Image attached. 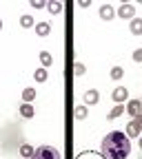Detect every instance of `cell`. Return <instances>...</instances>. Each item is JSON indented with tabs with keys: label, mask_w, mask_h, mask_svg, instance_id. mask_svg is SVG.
Here are the masks:
<instances>
[{
	"label": "cell",
	"mask_w": 142,
	"mask_h": 159,
	"mask_svg": "<svg viewBox=\"0 0 142 159\" xmlns=\"http://www.w3.org/2000/svg\"><path fill=\"white\" fill-rule=\"evenodd\" d=\"M125 111H127V108H125L122 104H118V106H113V108L109 111V115H107V117H109V119H115V117H120V115H122Z\"/></svg>",
	"instance_id": "cell-18"
},
{
	"label": "cell",
	"mask_w": 142,
	"mask_h": 159,
	"mask_svg": "<svg viewBox=\"0 0 142 159\" xmlns=\"http://www.w3.org/2000/svg\"><path fill=\"white\" fill-rule=\"evenodd\" d=\"M47 11L51 16H58L60 11H62V2H60V0H49V2H47Z\"/></svg>",
	"instance_id": "cell-11"
},
{
	"label": "cell",
	"mask_w": 142,
	"mask_h": 159,
	"mask_svg": "<svg viewBox=\"0 0 142 159\" xmlns=\"http://www.w3.org/2000/svg\"><path fill=\"white\" fill-rule=\"evenodd\" d=\"M138 144H140V150H142V139H140V142H138Z\"/></svg>",
	"instance_id": "cell-27"
},
{
	"label": "cell",
	"mask_w": 142,
	"mask_h": 159,
	"mask_svg": "<svg viewBox=\"0 0 142 159\" xmlns=\"http://www.w3.org/2000/svg\"><path fill=\"white\" fill-rule=\"evenodd\" d=\"M140 133H142V130H140V126H138V124L133 122V119H131V122L127 124V133H125V135L131 139V137H140Z\"/></svg>",
	"instance_id": "cell-12"
},
{
	"label": "cell",
	"mask_w": 142,
	"mask_h": 159,
	"mask_svg": "<svg viewBox=\"0 0 142 159\" xmlns=\"http://www.w3.org/2000/svg\"><path fill=\"white\" fill-rule=\"evenodd\" d=\"M36 22H33V18L29 16V13H25V16H20V27L22 29H31Z\"/></svg>",
	"instance_id": "cell-17"
},
{
	"label": "cell",
	"mask_w": 142,
	"mask_h": 159,
	"mask_svg": "<svg viewBox=\"0 0 142 159\" xmlns=\"http://www.w3.org/2000/svg\"><path fill=\"white\" fill-rule=\"evenodd\" d=\"M18 113H20V117L31 119V117H36V106H31V104H22V106L18 108Z\"/></svg>",
	"instance_id": "cell-8"
},
{
	"label": "cell",
	"mask_w": 142,
	"mask_h": 159,
	"mask_svg": "<svg viewBox=\"0 0 142 159\" xmlns=\"http://www.w3.org/2000/svg\"><path fill=\"white\" fill-rule=\"evenodd\" d=\"M129 29H131L133 35H142V18H133L131 25H129Z\"/></svg>",
	"instance_id": "cell-14"
},
{
	"label": "cell",
	"mask_w": 142,
	"mask_h": 159,
	"mask_svg": "<svg viewBox=\"0 0 142 159\" xmlns=\"http://www.w3.org/2000/svg\"><path fill=\"white\" fill-rule=\"evenodd\" d=\"M76 159H105L100 152H95V150H85V152H80Z\"/></svg>",
	"instance_id": "cell-16"
},
{
	"label": "cell",
	"mask_w": 142,
	"mask_h": 159,
	"mask_svg": "<svg viewBox=\"0 0 142 159\" xmlns=\"http://www.w3.org/2000/svg\"><path fill=\"white\" fill-rule=\"evenodd\" d=\"M111 99H113L115 104H125V102H129V89H125V86H115L113 93H111Z\"/></svg>",
	"instance_id": "cell-3"
},
{
	"label": "cell",
	"mask_w": 142,
	"mask_h": 159,
	"mask_svg": "<svg viewBox=\"0 0 142 159\" xmlns=\"http://www.w3.org/2000/svg\"><path fill=\"white\" fill-rule=\"evenodd\" d=\"M31 159H62V155H60V150L53 148V146H38L33 150Z\"/></svg>",
	"instance_id": "cell-2"
},
{
	"label": "cell",
	"mask_w": 142,
	"mask_h": 159,
	"mask_svg": "<svg viewBox=\"0 0 142 159\" xmlns=\"http://www.w3.org/2000/svg\"><path fill=\"white\" fill-rule=\"evenodd\" d=\"M22 99H25V104H31L36 99V89H25L22 91Z\"/></svg>",
	"instance_id": "cell-19"
},
{
	"label": "cell",
	"mask_w": 142,
	"mask_h": 159,
	"mask_svg": "<svg viewBox=\"0 0 142 159\" xmlns=\"http://www.w3.org/2000/svg\"><path fill=\"white\" fill-rule=\"evenodd\" d=\"M85 71H87V69H85L82 62H76V64H73V73H76L78 77H80V75H85Z\"/></svg>",
	"instance_id": "cell-22"
},
{
	"label": "cell",
	"mask_w": 142,
	"mask_h": 159,
	"mask_svg": "<svg viewBox=\"0 0 142 159\" xmlns=\"http://www.w3.org/2000/svg\"><path fill=\"white\" fill-rule=\"evenodd\" d=\"M33 150H36V148H33L31 144H22V146H20V155H22L25 159H31V155H33Z\"/></svg>",
	"instance_id": "cell-20"
},
{
	"label": "cell",
	"mask_w": 142,
	"mask_h": 159,
	"mask_svg": "<svg viewBox=\"0 0 142 159\" xmlns=\"http://www.w3.org/2000/svg\"><path fill=\"white\" fill-rule=\"evenodd\" d=\"M125 108H127V113H129L131 117H135V115L142 113V102H140V99H129Z\"/></svg>",
	"instance_id": "cell-6"
},
{
	"label": "cell",
	"mask_w": 142,
	"mask_h": 159,
	"mask_svg": "<svg viewBox=\"0 0 142 159\" xmlns=\"http://www.w3.org/2000/svg\"><path fill=\"white\" fill-rule=\"evenodd\" d=\"M49 33H51V25H49V22H38V25H36V35L47 38Z\"/></svg>",
	"instance_id": "cell-10"
},
{
	"label": "cell",
	"mask_w": 142,
	"mask_h": 159,
	"mask_svg": "<svg viewBox=\"0 0 142 159\" xmlns=\"http://www.w3.org/2000/svg\"><path fill=\"white\" fill-rule=\"evenodd\" d=\"M118 16L122 18V20H133L135 18V7L133 5H120V9H118Z\"/></svg>",
	"instance_id": "cell-4"
},
{
	"label": "cell",
	"mask_w": 142,
	"mask_h": 159,
	"mask_svg": "<svg viewBox=\"0 0 142 159\" xmlns=\"http://www.w3.org/2000/svg\"><path fill=\"white\" fill-rule=\"evenodd\" d=\"M33 80H36L38 84H45L47 80H49V71H47V69H42V66L36 69V71H33Z\"/></svg>",
	"instance_id": "cell-9"
},
{
	"label": "cell",
	"mask_w": 142,
	"mask_h": 159,
	"mask_svg": "<svg viewBox=\"0 0 142 159\" xmlns=\"http://www.w3.org/2000/svg\"><path fill=\"white\" fill-rule=\"evenodd\" d=\"M133 62H142V49H135L133 51Z\"/></svg>",
	"instance_id": "cell-24"
},
{
	"label": "cell",
	"mask_w": 142,
	"mask_h": 159,
	"mask_svg": "<svg viewBox=\"0 0 142 159\" xmlns=\"http://www.w3.org/2000/svg\"><path fill=\"white\" fill-rule=\"evenodd\" d=\"M98 99H100V93H98L95 89H89V91H85V95H82L85 106H93V104H98Z\"/></svg>",
	"instance_id": "cell-5"
},
{
	"label": "cell",
	"mask_w": 142,
	"mask_h": 159,
	"mask_svg": "<svg viewBox=\"0 0 142 159\" xmlns=\"http://www.w3.org/2000/svg\"><path fill=\"white\" fill-rule=\"evenodd\" d=\"M80 7H85V9L91 7V0H80Z\"/></svg>",
	"instance_id": "cell-26"
},
{
	"label": "cell",
	"mask_w": 142,
	"mask_h": 159,
	"mask_svg": "<svg viewBox=\"0 0 142 159\" xmlns=\"http://www.w3.org/2000/svg\"><path fill=\"white\" fill-rule=\"evenodd\" d=\"M98 13H100V18L102 20H113V16H115V9L111 7V5H102L98 9Z\"/></svg>",
	"instance_id": "cell-7"
},
{
	"label": "cell",
	"mask_w": 142,
	"mask_h": 159,
	"mask_svg": "<svg viewBox=\"0 0 142 159\" xmlns=\"http://www.w3.org/2000/svg\"><path fill=\"white\" fill-rule=\"evenodd\" d=\"M29 5H31L33 9H45V7H47L45 0H29Z\"/></svg>",
	"instance_id": "cell-23"
},
{
	"label": "cell",
	"mask_w": 142,
	"mask_h": 159,
	"mask_svg": "<svg viewBox=\"0 0 142 159\" xmlns=\"http://www.w3.org/2000/svg\"><path fill=\"white\" fill-rule=\"evenodd\" d=\"M40 64H42V69H49L53 64V55L49 51H40Z\"/></svg>",
	"instance_id": "cell-13"
},
{
	"label": "cell",
	"mask_w": 142,
	"mask_h": 159,
	"mask_svg": "<svg viewBox=\"0 0 142 159\" xmlns=\"http://www.w3.org/2000/svg\"><path fill=\"white\" fill-rule=\"evenodd\" d=\"M131 119H133V122L140 126V130H142V113H140V115H135V117H131Z\"/></svg>",
	"instance_id": "cell-25"
},
{
	"label": "cell",
	"mask_w": 142,
	"mask_h": 159,
	"mask_svg": "<svg viewBox=\"0 0 142 159\" xmlns=\"http://www.w3.org/2000/svg\"><path fill=\"white\" fill-rule=\"evenodd\" d=\"M0 31H2V20H0Z\"/></svg>",
	"instance_id": "cell-28"
},
{
	"label": "cell",
	"mask_w": 142,
	"mask_h": 159,
	"mask_svg": "<svg viewBox=\"0 0 142 159\" xmlns=\"http://www.w3.org/2000/svg\"><path fill=\"white\" fill-rule=\"evenodd\" d=\"M87 115H89V106H76V111H73V117L76 119H87Z\"/></svg>",
	"instance_id": "cell-15"
},
{
	"label": "cell",
	"mask_w": 142,
	"mask_h": 159,
	"mask_svg": "<svg viewBox=\"0 0 142 159\" xmlns=\"http://www.w3.org/2000/svg\"><path fill=\"white\" fill-rule=\"evenodd\" d=\"M131 152V142L122 130H111L100 142V155L105 159H127Z\"/></svg>",
	"instance_id": "cell-1"
},
{
	"label": "cell",
	"mask_w": 142,
	"mask_h": 159,
	"mask_svg": "<svg viewBox=\"0 0 142 159\" xmlns=\"http://www.w3.org/2000/svg\"><path fill=\"white\" fill-rule=\"evenodd\" d=\"M109 75H111V80H115V82H118V80H122V77H125V69H122V66H113Z\"/></svg>",
	"instance_id": "cell-21"
}]
</instances>
